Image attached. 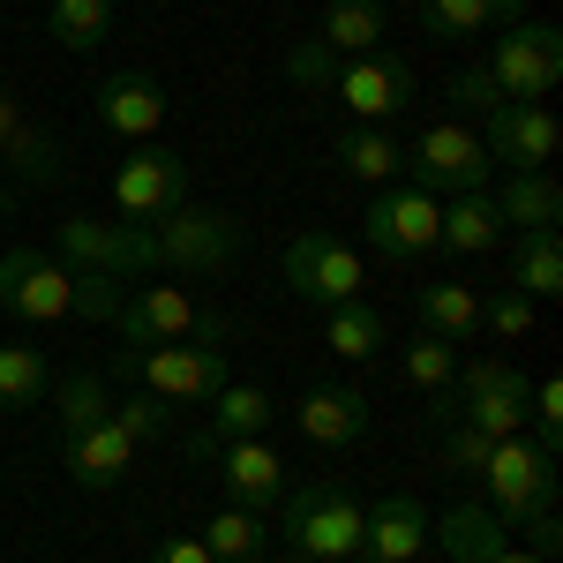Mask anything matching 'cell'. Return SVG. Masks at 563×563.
Returning a JSON list of instances; mask_svg holds the SVG:
<instances>
[{"label":"cell","instance_id":"cell-1","mask_svg":"<svg viewBox=\"0 0 563 563\" xmlns=\"http://www.w3.org/2000/svg\"><path fill=\"white\" fill-rule=\"evenodd\" d=\"M278 526H286V549L316 563H353L361 556V533H368V504H353V488L339 481H308L278 496Z\"/></svg>","mask_w":563,"mask_h":563},{"label":"cell","instance_id":"cell-2","mask_svg":"<svg viewBox=\"0 0 563 563\" xmlns=\"http://www.w3.org/2000/svg\"><path fill=\"white\" fill-rule=\"evenodd\" d=\"M113 376H135L151 398L188 406V398H211L218 384H233L225 346L218 339H180V346H121L113 353Z\"/></svg>","mask_w":563,"mask_h":563},{"label":"cell","instance_id":"cell-3","mask_svg":"<svg viewBox=\"0 0 563 563\" xmlns=\"http://www.w3.org/2000/svg\"><path fill=\"white\" fill-rule=\"evenodd\" d=\"M443 413H459V421H474V429H488V435H519L526 413H533V384H526L511 361L481 353V361H466V368L451 376V390L435 398V421H443Z\"/></svg>","mask_w":563,"mask_h":563},{"label":"cell","instance_id":"cell-4","mask_svg":"<svg viewBox=\"0 0 563 563\" xmlns=\"http://www.w3.org/2000/svg\"><path fill=\"white\" fill-rule=\"evenodd\" d=\"M151 241H158V271H174V278H211L225 263L241 256V241H249V225L233 211H203V203H180L151 225Z\"/></svg>","mask_w":563,"mask_h":563},{"label":"cell","instance_id":"cell-5","mask_svg":"<svg viewBox=\"0 0 563 563\" xmlns=\"http://www.w3.org/2000/svg\"><path fill=\"white\" fill-rule=\"evenodd\" d=\"M53 256L76 271H106V278H143V271H158V241H151V225H129V218H60Z\"/></svg>","mask_w":563,"mask_h":563},{"label":"cell","instance_id":"cell-6","mask_svg":"<svg viewBox=\"0 0 563 563\" xmlns=\"http://www.w3.org/2000/svg\"><path fill=\"white\" fill-rule=\"evenodd\" d=\"M481 68L496 76V90H504V98L541 106V98L563 84V38H556V23H504V31H496V45L481 53Z\"/></svg>","mask_w":563,"mask_h":563},{"label":"cell","instance_id":"cell-7","mask_svg":"<svg viewBox=\"0 0 563 563\" xmlns=\"http://www.w3.org/2000/svg\"><path fill=\"white\" fill-rule=\"evenodd\" d=\"M481 488H488V511L511 526L526 511H541V504H556V451H541L533 435H496V451H488V466H481Z\"/></svg>","mask_w":563,"mask_h":563},{"label":"cell","instance_id":"cell-8","mask_svg":"<svg viewBox=\"0 0 563 563\" xmlns=\"http://www.w3.org/2000/svg\"><path fill=\"white\" fill-rule=\"evenodd\" d=\"M488 174L496 166H488V151L466 121H429L406 151V180L429 188V196H474V188H488Z\"/></svg>","mask_w":563,"mask_h":563},{"label":"cell","instance_id":"cell-9","mask_svg":"<svg viewBox=\"0 0 563 563\" xmlns=\"http://www.w3.org/2000/svg\"><path fill=\"white\" fill-rule=\"evenodd\" d=\"M121 346H180V339H218L225 346V316H203L188 286H135L113 316Z\"/></svg>","mask_w":563,"mask_h":563},{"label":"cell","instance_id":"cell-10","mask_svg":"<svg viewBox=\"0 0 563 563\" xmlns=\"http://www.w3.org/2000/svg\"><path fill=\"white\" fill-rule=\"evenodd\" d=\"M481 151H488V166H504V174H549L563 151V121L549 106H519V98H504L496 113H481Z\"/></svg>","mask_w":563,"mask_h":563},{"label":"cell","instance_id":"cell-11","mask_svg":"<svg viewBox=\"0 0 563 563\" xmlns=\"http://www.w3.org/2000/svg\"><path fill=\"white\" fill-rule=\"evenodd\" d=\"M0 308L23 316V323H68L76 263H60L53 249H8L0 256Z\"/></svg>","mask_w":563,"mask_h":563},{"label":"cell","instance_id":"cell-12","mask_svg":"<svg viewBox=\"0 0 563 563\" xmlns=\"http://www.w3.org/2000/svg\"><path fill=\"white\" fill-rule=\"evenodd\" d=\"M188 203V166H180V151L166 143H135L129 158L113 166V211L129 218V225H158L166 211Z\"/></svg>","mask_w":563,"mask_h":563},{"label":"cell","instance_id":"cell-13","mask_svg":"<svg viewBox=\"0 0 563 563\" xmlns=\"http://www.w3.org/2000/svg\"><path fill=\"white\" fill-rule=\"evenodd\" d=\"M331 98L346 106L361 129H390V121L413 106V68H406L398 53H361V60H339Z\"/></svg>","mask_w":563,"mask_h":563},{"label":"cell","instance_id":"cell-14","mask_svg":"<svg viewBox=\"0 0 563 563\" xmlns=\"http://www.w3.org/2000/svg\"><path fill=\"white\" fill-rule=\"evenodd\" d=\"M286 286L308 308H339L368 286V271H361V256H353L339 233H294L286 241Z\"/></svg>","mask_w":563,"mask_h":563},{"label":"cell","instance_id":"cell-15","mask_svg":"<svg viewBox=\"0 0 563 563\" xmlns=\"http://www.w3.org/2000/svg\"><path fill=\"white\" fill-rule=\"evenodd\" d=\"M435 211H443V196H429V188H413V180H398V188H384V196L368 203V249H376L384 263L435 256Z\"/></svg>","mask_w":563,"mask_h":563},{"label":"cell","instance_id":"cell-16","mask_svg":"<svg viewBox=\"0 0 563 563\" xmlns=\"http://www.w3.org/2000/svg\"><path fill=\"white\" fill-rule=\"evenodd\" d=\"M218 481H225V504H241V511H278V496H286V466L263 435L218 443Z\"/></svg>","mask_w":563,"mask_h":563},{"label":"cell","instance_id":"cell-17","mask_svg":"<svg viewBox=\"0 0 563 563\" xmlns=\"http://www.w3.org/2000/svg\"><path fill=\"white\" fill-rule=\"evenodd\" d=\"M0 166L23 180V188H60V143L45 129H31V113L15 106V90L0 84Z\"/></svg>","mask_w":563,"mask_h":563},{"label":"cell","instance_id":"cell-18","mask_svg":"<svg viewBox=\"0 0 563 563\" xmlns=\"http://www.w3.org/2000/svg\"><path fill=\"white\" fill-rule=\"evenodd\" d=\"M294 421H301V435L316 443V451H346V443H361V435H368V390L316 384V390H301Z\"/></svg>","mask_w":563,"mask_h":563},{"label":"cell","instance_id":"cell-19","mask_svg":"<svg viewBox=\"0 0 563 563\" xmlns=\"http://www.w3.org/2000/svg\"><path fill=\"white\" fill-rule=\"evenodd\" d=\"M211 429L188 435V459H218V443H241V435H263L271 421H278V398L263 384H218L211 390Z\"/></svg>","mask_w":563,"mask_h":563},{"label":"cell","instance_id":"cell-20","mask_svg":"<svg viewBox=\"0 0 563 563\" xmlns=\"http://www.w3.org/2000/svg\"><path fill=\"white\" fill-rule=\"evenodd\" d=\"M60 459H68V474H76V488H121L135 466V443L121 435V421L106 413V421H90V429L60 435Z\"/></svg>","mask_w":563,"mask_h":563},{"label":"cell","instance_id":"cell-21","mask_svg":"<svg viewBox=\"0 0 563 563\" xmlns=\"http://www.w3.org/2000/svg\"><path fill=\"white\" fill-rule=\"evenodd\" d=\"M429 541L443 549L451 563H496L504 549H511V526L496 519L488 504H474V496H459L443 519H429Z\"/></svg>","mask_w":563,"mask_h":563},{"label":"cell","instance_id":"cell-22","mask_svg":"<svg viewBox=\"0 0 563 563\" xmlns=\"http://www.w3.org/2000/svg\"><path fill=\"white\" fill-rule=\"evenodd\" d=\"M98 121H106L113 135L151 143V135H158V121H166V90H158V76H143V68L106 76V84H98Z\"/></svg>","mask_w":563,"mask_h":563},{"label":"cell","instance_id":"cell-23","mask_svg":"<svg viewBox=\"0 0 563 563\" xmlns=\"http://www.w3.org/2000/svg\"><path fill=\"white\" fill-rule=\"evenodd\" d=\"M421 15V31L435 45H474L488 23L504 31V23H526V0H421L413 8Z\"/></svg>","mask_w":563,"mask_h":563},{"label":"cell","instance_id":"cell-24","mask_svg":"<svg viewBox=\"0 0 563 563\" xmlns=\"http://www.w3.org/2000/svg\"><path fill=\"white\" fill-rule=\"evenodd\" d=\"M413 316H421V331L443 339V346H474V339H481V294H474V286H459V278L413 286Z\"/></svg>","mask_w":563,"mask_h":563},{"label":"cell","instance_id":"cell-25","mask_svg":"<svg viewBox=\"0 0 563 563\" xmlns=\"http://www.w3.org/2000/svg\"><path fill=\"white\" fill-rule=\"evenodd\" d=\"M361 549H368V563H413L429 549V511H421L413 496H384V504L368 511Z\"/></svg>","mask_w":563,"mask_h":563},{"label":"cell","instance_id":"cell-26","mask_svg":"<svg viewBox=\"0 0 563 563\" xmlns=\"http://www.w3.org/2000/svg\"><path fill=\"white\" fill-rule=\"evenodd\" d=\"M504 218H496V203H488V188H474V196H451L443 211H435V249H451V256H488V249H504Z\"/></svg>","mask_w":563,"mask_h":563},{"label":"cell","instance_id":"cell-27","mask_svg":"<svg viewBox=\"0 0 563 563\" xmlns=\"http://www.w3.org/2000/svg\"><path fill=\"white\" fill-rule=\"evenodd\" d=\"M316 38L331 45L339 60L384 53V38H390V8H384V0H323V31H316Z\"/></svg>","mask_w":563,"mask_h":563},{"label":"cell","instance_id":"cell-28","mask_svg":"<svg viewBox=\"0 0 563 563\" xmlns=\"http://www.w3.org/2000/svg\"><path fill=\"white\" fill-rule=\"evenodd\" d=\"M511 286L526 301H556L563 294V233L556 225H526L511 241Z\"/></svg>","mask_w":563,"mask_h":563},{"label":"cell","instance_id":"cell-29","mask_svg":"<svg viewBox=\"0 0 563 563\" xmlns=\"http://www.w3.org/2000/svg\"><path fill=\"white\" fill-rule=\"evenodd\" d=\"M323 346L339 353V361H376V353L390 346V316L376 301H339V308H323Z\"/></svg>","mask_w":563,"mask_h":563},{"label":"cell","instance_id":"cell-30","mask_svg":"<svg viewBox=\"0 0 563 563\" xmlns=\"http://www.w3.org/2000/svg\"><path fill=\"white\" fill-rule=\"evenodd\" d=\"M488 203H496V218L504 225H556L563 218V180L556 174H504L496 188H488Z\"/></svg>","mask_w":563,"mask_h":563},{"label":"cell","instance_id":"cell-31","mask_svg":"<svg viewBox=\"0 0 563 563\" xmlns=\"http://www.w3.org/2000/svg\"><path fill=\"white\" fill-rule=\"evenodd\" d=\"M339 166H346L353 180H398L406 174V143H398V129H339Z\"/></svg>","mask_w":563,"mask_h":563},{"label":"cell","instance_id":"cell-32","mask_svg":"<svg viewBox=\"0 0 563 563\" xmlns=\"http://www.w3.org/2000/svg\"><path fill=\"white\" fill-rule=\"evenodd\" d=\"M196 541H203L218 563H263V549H271V526H263V511L225 504V511H211V526H203Z\"/></svg>","mask_w":563,"mask_h":563},{"label":"cell","instance_id":"cell-33","mask_svg":"<svg viewBox=\"0 0 563 563\" xmlns=\"http://www.w3.org/2000/svg\"><path fill=\"white\" fill-rule=\"evenodd\" d=\"M45 31H53L60 53H90V45H106V31H113V0H53Z\"/></svg>","mask_w":563,"mask_h":563},{"label":"cell","instance_id":"cell-34","mask_svg":"<svg viewBox=\"0 0 563 563\" xmlns=\"http://www.w3.org/2000/svg\"><path fill=\"white\" fill-rule=\"evenodd\" d=\"M53 406H60V435L90 429V421H106L113 413V384L106 376H90V368H76V376H60L53 384Z\"/></svg>","mask_w":563,"mask_h":563},{"label":"cell","instance_id":"cell-35","mask_svg":"<svg viewBox=\"0 0 563 563\" xmlns=\"http://www.w3.org/2000/svg\"><path fill=\"white\" fill-rule=\"evenodd\" d=\"M45 390H53V368H45L38 346H0V406H8V413L38 406Z\"/></svg>","mask_w":563,"mask_h":563},{"label":"cell","instance_id":"cell-36","mask_svg":"<svg viewBox=\"0 0 563 563\" xmlns=\"http://www.w3.org/2000/svg\"><path fill=\"white\" fill-rule=\"evenodd\" d=\"M398 361H406V384L429 390V398H443V390H451V376H459V346H443V339H429V331H413Z\"/></svg>","mask_w":563,"mask_h":563},{"label":"cell","instance_id":"cell-37","mask_svg":"<svg viewBox=\"0 0 563 563\" xmlns=\"http://www.w3.org/2000/svg\"><path fill=\"white\" fill-rule=\"evenodd\" d=\"M113 421H121V435L143 451V443L174 435V406H166V398H151V390H135V398H113Z\"/></svg>","mask_w":563,"mask_h":563},{"label":"cell","instance_id":"cell-38","mask_svg":"<svg viewBox=\"0 0 563 563\" xmlns=\"http://www.w3.org/2000/svg\"><path fill=\"white\" fill-rule=\"evenodd\" d=\"M488 451H496V435L474 429V421H459V413H443V466L451 474L481 481V466H488Z\"/></svg>","mask_w":563,"mask_h":563},{"label":"cell","instance_id":"cell-39","mask_svg":"<svg viewBox=\"0 0 563 563\" xmlns=\"http://www.w3.org/2000/svg\"><path fill=\"white\" fill-rule=\"evenodd\" d=\"M481 331H496L504 346H519L526 331H533V301H526L519 286H496V294H481Z\"/></svg>","mask_w":563,"mask_h":563},{"label":"cell","instance_id":"cell-40","mask_svg":"<svg viewBox=\"0 0 563 563\" xmlns=\"http://www.w3.org/2000/svg\"><path fill=\"white\" fill-rule=\"evenodd\" d=\"M121 301H129L121 278H106V271H76V308H68V316H84V323H106V331H113Z\"/></svg>","mask_w":563,"mask_h":563},{"label":"cell","instance_id":"cell-41","mask_svg":"<svg viewBox=\"0 0 563 563\" xmlns=\"http://www.w3.org/2000/svg\"><path fill=\"white\" fill-rule=\"evenodd\" d=\"M443 98H451L459 113H474V121L504 106V90H496V76H488L481 60H466V68H451V76H443Z\"/></svg>","mask_w":563,"mask_h":563},{"label":"cell","instance_id":"cell-42","mask_svg":"<svg viewBox=\"0 0 563 563\" xmlns=\"http://www.w3.org/2000/svg\"><path fill=\"white\" fill-rule=\"evenodd\" d=\"M286 76L301 90H331V76H339V53L323 38H301V45H286Z\"/></svg>","mask_w":563,"mask_h":563},{"label":"cell","instance_id":"cell-43","mask_svg":"<svg viewBox=\"0 0 563 563\" xmlns=\"http://www.w3.org/2000/svg\"><path fill=\"white\" fill-rule=\"evenodd\" d=\"M526 533V549H533V556H549L556 563V549H563V519H556V504H541V511H526V519H511Z\"/></svg>","mask_w":563,"mask_h":563},{"label":"cell","instance_id":"cell-44","mask_svg":"<svg viewBox=\"0 0 563 563\" xmlns=\"http://www.w3.org/2000/svg\"><path fill=\"white\" fill-rule=\"evenodd\" d=\"M151 563H218V556L196 541V533H174V541H158V549H151Z\"/></svg>","mask_w":563,"mask_h":563},{"label":"cell","instance_id":"cell-45","mask_svg":"<svg viewBox=\"0 0 563 563\" xmlns=\"http://www.w3.org/2000/svg\"><path fill=\"white\" fill-rule=\"evenodd\" d=\"M496 563H549V556H533V549H504Z\"/></svg>","mask_w":563,"mask_h":563},{"label":"cell","instance_id":"cell-46","mask_svg":"<svg viewBox=\"0 0 563 563\" xmlns=\"http://www.w3.org/2000/svg\"><path fill=\"white\" fill-rule=\"evenodd\" d=\"M286 563H316V556H286Z\"/></svg>","mask_w":563,"mask_h":563},{"label":"cell","instance_id":"cell-47","mask_svg":"<svg viewBox=\"0 0 563 563\" xmlns=\"http://www.w3.org/2000/svg\"><path fill=\"white\" fill-rule=\"evenodd\" d=\"M0 211H8V196H0Z\"/></svg>","mask_w":563,"mask_h":563}]
</instances>
